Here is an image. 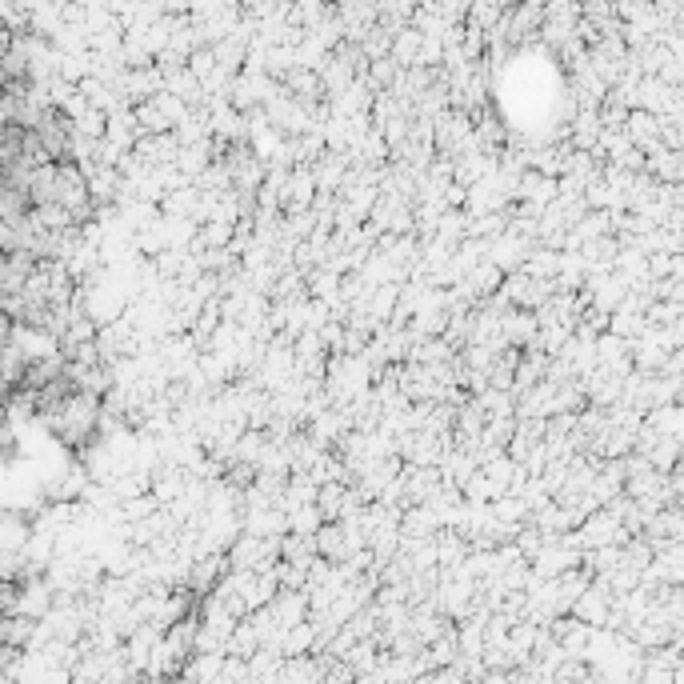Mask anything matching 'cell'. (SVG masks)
<instances>
[{
	"label": "cell",
	"instance_id": "cell-1",
	"mask_svg": "<svg viewBox=\"0 0 684 684\" xmlns=\"http://www.w3.org/2000/svg\"><path fill=\"white\" fill-rule=\"evenodd\" d=\"M640 92H664L660 76H656V80H644V88H640ZM644 104H648V108H664V104H676V92H672V96H644ZM648 108H644V112H648Z\"/></svg>",
	"mask_w": 684,
	"mask_h": 684
},
{
	"label": "cell",
	"instance_id": "cell-2",
	"mask_svg": "<svg viewBox=\"0 0 684 684\" xmlns=\"http://www.w3.org/2000/svg\"><path fill=\"white\" fill-rule=\"evenodd\" d=\"M4 88H8V76H4V68H0V92H4Z\"/></svg>",
	"mask_w": 684,
	"mask_h": 684
}]
</instances>
